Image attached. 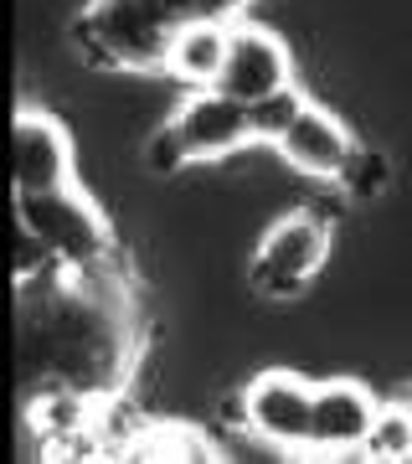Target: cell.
I'll return each mask as SVG.
<instances>
[{"label": "cell", "instance_id": "1", "mask_svg": "<svg viewBox=\"0 0 412 464\" xmlns=\"http://www.w3.org/2000/svg\"><path fill=\"white\" fill-rule=\"evenodd\" d=\"M139 356V310L114 268H78L52 264L42 274L16 279V372L32 398H78L109 402L129 382Z\"/></svg>", "mask_w": 412, "mask_h": 464}, {"label": "cell", "instance_id": "2", "mask_svg": "<svg viewBox=\"0 0 412 464\" xmlns=\"http://www.w3.org/2000/svg\"><path fill=\"white\" fill-rule=\"evenodd\" d=\"M191 21H206V0H93L72 21V42L93 67L165 72V57Z\"/></svg>", "mask_w": 412, "mask_h": 464}, {"label": "cell", "instance_id": "3", "mask_svg": "<svg viewBox=\"0 0 412 464\" xmlns=\"http://www.w3.org/2000/svg\"><path fill=\"white\" fill-rule=\"evenodd\" d=\"M16 222L32 227L36 237H42V248H47L62 268L93 274V268L124 264L109 217L93 207V197H88L78 181L57 186V191H16Z\"/></svg>", "mask_w": 412, "mask_h": 464}, {"label": "cell", "instance_id": "4", "mask_svg": "<svg viewBox=\"0 0 412 464\" xmlns=\"http://www.w3.org/2000/svg\"><path fill=\"white\" fill-rule=\"evenodd\" d=\"M330 243H335V237H330V227L320 222V217H310V212L283 217V222L268 227L263 243H258V258H253V268H247V284H253L263 299L304 295L310 279L325 268Z\"/></svg>", "mask_w": 412, "mask_h": 464}, {"label": "cell", "instance_id": "5", "mask_svg": "<svg viewBox=\"0 0 412 464\" xmlns=\"http://www.w3.org/2000/svg\"><path fill=\"white\" fill-rule=\"evenodd\" d=\"M283 88H294V57L283 47V36L237 16L227 26V63H222L216 93H227L237 103H263Z\"/></svg>", "mask_w": 412, "mask_h": 464}, {"label": "cell", "instance_id": "6", "mask_svg": "<svg viewBox=\"0 0 412 464\" xmlns=\"http://www.w3.org/2000/svg\"><path fill=\"white\" fill-rule=\"evenodd\" d=\"M243 423L258 439H268V444L279 449H310V418H314V387L304 377H294V372H258V377L247 382L243 392Z\"/></svg>", "mask_w": 412, "mask_h": 464}, {"label": "cell", "instance_id": "7", "mask_svg": "<svg viewBox=\"0 0 412 464\" xmlns=\"http://www.w3.org/2000/svg\"><path fill=\"white\" fill-rule=\"evenodd\" d=\"M170 124L181 130L191 160H227L237 150L258 145V124H253V103H237L216 88H201L170 114Z\"/></svg>", "mask_w": 412, "mask_h": 464}, {"label": "cell", "instance_id": "8", "mask_svg": "<svg viewBox=\"0 0 412 464\" xmlns=\"http://www.w3.org/2000/svg\"><path fill=\"white\" fill-rule=\"evenodd\" d=\"M11 160H16V191H57L72 186V134L47 109H16L11 130Z\"/></svg>", "mask_w": 412, "mask_h": 464}, {"label": "cell", "instance_id": "9", "mask_svg": "<svg viewBox=\"0 0 412 464\" xmlns=\"http://www.w3.org/2000/svg\"><path fill=\"white\" fill-rule=\"evenodd\" d=\"M381 402L366 392L361 382L335 377L314 387V418H310V454L320 459H346V454H361L366 433L377 423Z\"/></svg>", "mask_w": 412, "mask_h": 464}, {"label": "cell", "instance_id": "10", "mask_svg": "<svg viewBox=\"0 0 412 464\" xmlns=\"http://www.w3.org/2000/svg\"><path fill=\"white\" fill-rule=\"evenodd\" d=\"M283 160L299 170V176H314V181H340V170L350 166V155H356V140L340 119L320 109L314 99H304L294 119H289V130L273 140Z\"/></svg>", "mask_w": 412, "mask_h": 464}, {"label": "cell", "instance_id": "11", "mask_svg": "<svg viewBox=\"0 0 412 464\" xmlns=\"http://www.w3.org/2000/svg\"><path fill=\"white\" fill-rule=\"evenodd\" d=\"M227 26L232 21H191V26L176 36L170 57H165V78L186 83L191 93L216 88L222 63H227Z\"/></svg>", "mask_w": 412, "mask_h": 464}, {"label": "cell", "instance_id": "12", "mask_svg": "<svg viewBox=\"0 0 412 464\" xmlns=\"http://www.w3.org/2000/svg\"><path fill=\"white\" fill-rule=\"evenodd\" d=\"M361 459H381V464L412 459V413L402 408V398H392V402L377 408V423H371V433H366Z\"/></svg>", "mask_w": 412, "mask_h": 464}, {"label": "cell", "instance_id": "13", "mask_svg": "<svg viewBox=\"0 0 412 464\" xmlns=\"http://www.w3.org/2000/svg\"><path fill=\"white\" fill-rule=\"evenodd\" d=\"M129 459H216V454H212V439L170 423V429H149L139 439H129Z\"/></svg>", "mask_w": 412, "mask_h": 464}, {"label": "cell", "instance_id": "14", "mask_svg": "<svg viewBox=\"0 0 412 464\" xmlns=\"http://www.w3.org/2000/svg\"><path fill=\"white\" fill-rule=\"evenodd\" d=\"M387 181H392V166H387V155L371 145H356V155H350V166L340 170V191H346L350 201H371L387 191Z\"/></svg>", "mask_w": 412, "mask_h": 464}, {"label": "cell", "instance_id": "15", "mask_svg": "<svg viewBox=\"0 0 412 464\" xmlns=\"http://www.w3.org/2000/svg\"><path fill=\"white\" fill-rule=\"evenodd\" d=\"M181 166H196V160H191V150H186L181 130L165 119L160 130L145 140V170H149V176H176Z\"/></svg>", "mask_w": 412, "mask_h": 464}, {"label": "cell", "instance_id": "16", "mask_svg": "<svg viewBox=\"0 0 412 464\" xmlns=\"http://www.w3.org/2000/svg\"><path fill=\"white\" fill-rule=\"evenodd\" d=\"M304 109V93L299 88H283V93H273V99H263V103H253V124H258V140H279L283 130H289V119Z\"/></svg>", "mask_w": 412, "mask_h": 464}, {"label": "cell", "instance_id": "17", "mask_svg": "<svg viewBox=\"0 0 412 464\" xmlns=\"http://www.w3.org/2000/svg\"><path fill=\"white\" fill-rule=\"evenodd\" d=\"M397 398H402V408H407V413H412V387H402V392H397Z\"/></svg>", "mask_w": 412, "mask_h": 464}]
</instances>
